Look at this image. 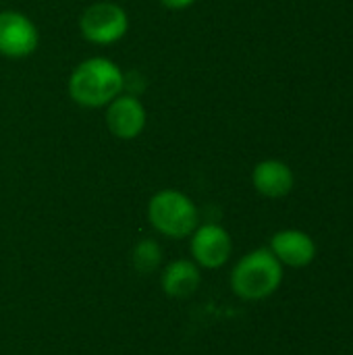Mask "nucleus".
Instances as JSON below:
<instances>
[{"label": "nucleus", "instance_id": "1", "mask_svg": "<svg viewBox=\"0 0 353 355\" xmlns=\"http://www.w3.org/2000/svg\"><path fill=\"white\" fill-rule=\"evenodd\" d=\"M69 96L83 108H106L125 89L121 67L104 56L81 60L69 75Z\"/></svg>", "mask_w": 353, "mask_h": 355}, {"label": "nucleus", "instance_id": "2", "mask_svg": "<svg viewBox=\"0 0 353 355\" xmlns=\"http://www.w3.org/2000/svg\"><path fill=\"white\" fill-rule=\"evenodd\" d=\"M283 283V264L268 248H258L233 266L231 289L246 302H260L270 297Z\"/></svg>", "mask_w": 353, "mask_h": 355}, {"label": "nucleus", "instance_id": "3", "mask_svg": "<svg viewBox=\"0 0 353 355\" xmlns=\"http://www.w3.org/2000/svg\"><path fill=\"white\" fill-rule=\"evenodd\" d=\"M150 225L169 239H185L200 225L196 202L179 189H160L148 202Z\"/></svg>", "mask_w": 353, "mask_h": 355}, {"label": "nucleus", "instance_id": "4", "mask_svg": "<svg viewBox=\"0 0 353 355\" xmlns=\"http://www.w3.org/2000/svg\"><path fill=\"white\" fill-rule=\"evenodd\" d=\"M129 29V17L117 2L100 0L89 4L79 17V31L83 40L96 46H110L125 37Z\"/></svg>", "mask_w": 353, "mask_h": 355}, {"label": "nucleus", "instance_id": "5", "mask_svg": "<svg viewBox=\"0 0 353 355\" xmlns=\"http://www.w3.org/2000/svg\"><path fill=\"white\" fill-rule=\"evenodd\" d=\"M191 237V260L200 268H221L231 260L233 254V239L229 231L216 223L198 225Z\"/></svg>", "mask_w": 353, "mask_h": 355}, {"label": "nucleus", "instance_id": "6", "mask_svg": "<svg viewBox=\"0 0 353 355\" xmlns=\"http://www.w3.org/2000/svg\"><path fill=\"white\" fill-rule=\"evenodd\" d=\"M40 33L35 23L19 10L0 12V54L6 58H25L35 52Z\"/></svg>", "mask_w": 353, "mask_h": 355}, {"label": "nucleus", "instance_id": "7", "mask_svg": "<svg viewBox=\"0 0 353 355\" xmlns=\"http://www.w3.org/2000/svg\"><path fill=\"white\" fill-rule=\"evenodd\" d=\"M146 108L133 94H119L106 106V127L117 139H135L146 129Z\"/></svg>", "mask_w": 353, "mask_h": 355}, {"label": "nucleus", "instance_id": "8", "mask_svg": "<svg viewBox=\"0 0 353 355\" xmlns=\"http://www.w3.org/2000/svg\"><path fill=\"white\" fill-rule=\"evenodd\" d=\"M268 250L283 266H291V268H306L316 258L314 239L300 229H283L275 233Z\"/></svg>", "mask_w": 353, "mask_h": 355}, {"label": "nucleus", "instance_id": "9", "mask_svg": "<svg viewBox=\"0 0 353 355\" xmlns=\"http://www.w3.org/2000/svg\"><path fill=\"white\" fill-rule=\"evenodd\" d=\"M252 185L260 196H264L268 200H281L291 193V189L295 185V177H293V171L289 168V164H285L283 160H277V158H268L254 166Z\"/></svg>", "mask_w": 353, "mask_h": 355}, {"label": "nucleus", "instance_id": "10", "mask_svg": "<svg viewBox=\"0 0 353 355\" xmlns=\"http://www.w3.org/2000/svg\"><path fill=\"white\" fill-rule=\"evenodd\" d=\"M202 283V270L193 260H173L169 262V266H164L162 275H160V287L169 297H189L198 291Z\"/></svg>", "mask_w": 353, "mask_h": 355}, {"label": "nucleus", "instance_id": "11", "mask_svg": "<svg viewBox=\"0 0 353 355\" xmlns=\"http://www.w3.org/2000/svg\"><path fill=\"white\" fill-rule=\"evenodd\" d=\"M131 260H133V266L137 272L150 275L162 264V248L154 239H139L133 245Z\"/></svg>", "mask_w": 353, "mask_h": 355}, {"label": "nucleus", "instance_id": "12", "mask_svg": "<svg viewBox=\"0 0 353 355\" xmlns=\"http://www.w3.org/2000/svg\"><path fill=\"white\" fill-rule=\"evenodd\" d=\"M158 2L171 10H183V8H189L196 0H158Z\"/></svg>", "mask_w": 353, "mask_h": 355}]
</instances>
